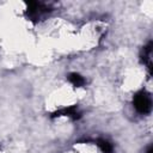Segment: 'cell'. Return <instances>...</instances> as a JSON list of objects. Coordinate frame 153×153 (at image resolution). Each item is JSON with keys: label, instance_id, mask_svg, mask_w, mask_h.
<instances>
[{"label": "cell", "instance_id": "cell-1", "mask_svg": "<svg viewBox=\"0 0 153 153\" xmlns=\"http://www.w3.org/2000/svg\"><path fill=\"white\" fill-rule=\"evenodd\" d=\"M134 106L135 109L140 112V114H147L151 111L152 108V100L151 97L145 93V92H140L134 97Z\"/></svg>", "mask_w": 153, "mask_h": 153}, {"label": "cell", "instance_id": "cell-2", "mask_svg": "<svg viewBox=\"0 0 153 153\" xmlns=\"http://www.w3.org/2000/svg\"><path fill=\"white\" fill-rule=\"evenodd\" d=\"M55 116H67L72 120H78L80 117V112L78 111V109L75 106H69V108H65V109L55 112Z\"/></svg>", "mask_w": 153, "mask_h": 153}, {"label": "cell", "instance_id": "cell-3", "mask_svg": "<svg viewBox=\"0 0 153 153\" xmlns=\"http://www.w3.org/2000/svg\"><path fill=\"white\" fill-rule=\"evenodd\" d=\"M68 79H69V81H71L74 86H76V87H80V86H82V85L85 84V79H84L80 74H78V73H71V74L68 75Z\"/></svg>", "mask_w": 153, "mask_h": 153}, {"label": "cell", "instance_id": "cell-4", "mask_svg": "<svg viewBox=\"0 0 153 153\" xmlns=\"http://www.w3.org/2000/svg\"><path fill=\"white\" fill-rule=\"evenodd\" d=\"M97 145L99 146V148L102 149L103 153H111L112 152V146L106 140H98L97 141Z\"/></svg>", "mask_w": 153, "mask_h": 153}, {"label": "cell", "instance_id": "cell-5", "mask_svg": "<svg viewBox=\"0 0 153 153\" xmlns=\"http://www.w3.org/2000/svg\"><path fill=\"white\" fill-rule=\"evenodd\" d=\"M147 153H153V149H152V147H149V148L147 149Z\"/></svg>", "mask_w": 153, "mask_h": 153}]
</instances>
